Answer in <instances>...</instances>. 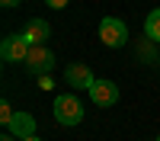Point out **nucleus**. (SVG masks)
Here are the masks:
<instances>
[{"instance_id": "obj_1", "label": "nucleus", "mask_w": 160, "mask_h": 141, "mask_svg": "<svg viewBox=\"0 0 160 141\" xmlns=\"http://www.w3.org/2000/svg\"><path fill=\"white\" fill-rule=\"evenodd\" d=\"M55 119L61 125H80V119H83V103H80L74 93H64L55 99Z\"/></svg>"}, {"instance_id": "obj_2", "label": "nucleus", "mask_w": 160, "mask_h": 141, "mask_svg": "<svg viewBox=\"0 0 160 141\" xmlns=\"http://www.w3.org/2000/svg\"><path fill=\"white\" fill-rule=\"evenodd\" d=\"M99 38H102L106 48H122L128 42V26L122 19H115V16H106L99 23Z\"/></svg>"}, {"instance_id": "obj_3", "label": "nucleus", "mask_w": 160, "mask_h": 141, "mask_svg": "<svg viewBox=\"0 0 160 141\" xmlns=\"http://www.w3.org/2000/svg\"><path fill=\"white\" fill-rule=\"evenodd\" d=\"M26 68H29L32 74L48 77V71L55 68V55H51L45 45H32V48H29V58H26Z\"/></svg>"}, {"instance_id": "obj_4", "label": "nucleus", "mask_w": 160, "mask_h": 141, "mask_svg": "<svg viewBox=\"0 0 160 141\" xmlns=\"http://www.w3.org/2000/svg\"><path fill=\"white\" fill-rule=\"evenodd\" d=\"M29 42H26V38L22 35H7L3 38V45H0V55H3V61H13V64H16V61H26V58H29Z\"/></svg>"}, {"instance_id": "obj_5", "label": "nucleus", "mask_w": 160, "mask_h": 141, "mask_svg": "<svg viewBox=\"0 0 160 141\" xmlns=\"http://www.w3.org/2000/svg\"><path fill=\"white\" fill-rule=\"evenodd\" d=\"M90 99L96 103V106H115L118 87H115L112 80H93V87H90Z\"/></svg>"}, {"instance_id": "obj_6", "label": "nucleus", "mask_w": 160, "mask_h": 141, "mask_svg": "<svg viewBox=\"0 0 160 141\" xmlns=\"http://www.w3.org/2000/svg\"><path fill=\"white\" fill-rule=\"evenodd\" d=\"M64 80L71 87H77V90H90L93 87V74H90L87 64H71V68L64 71Z\"/></svg>"}, {"instance_id": "obj_7", "label": "nucleus", "mask_w": 160, "mask_h": 141, "mask_svg": "<svg viewBox=\"0 0 160 141\" xmlns=\"http://www.w3.org/2000/svg\"><path fill=\"white\" fill-rule=\"evenodd\" d=\"M10 135L13 138H32L35 135V119H32V115L29 112H16V115H13V122H10Z\"/></svg>"}, {"instance_id": "obj_8", "label": "nucleus", "mask_w": 160, "mask_h": 141, "mask_svg": "<svg viewBox=\"0 0 160 141\" xmlns=\"http://www.w3.org/2000/svg\"><path fill=\"white\" fill-rule=\"evenodd\" d=\"M48 35H51V29H48L45 19H29V26H26V32H22V38L29 45H45Z\"/></svg>"}, {"instance_id": "obj_9", "label": "nucleus", "mask_w": 160, "mask_h": 141, "mask_svg": "<svg viewBox=\"0 0 160 141\" xmlns=\"http://www.w3.org/2000/svg\"><path fill=\"white\" fill-rule=\"evenodd\" d=\"M144 32H148L154 42H160V10L148 13V23H144Z\"/></svg>"}, {"instance_id": "obj_10", "label": "nucleus", "mask_w": 160, "mask_h": 141, "mask_svg": "<svg viewBox=\"0 0 160 141\" xmlns=\"http://www.w3.org/2000/svg\"><path fill=\"white\" fill-rule=\"evenodd\" d=\"M13 115H16V112H13V109H10V103L3 99V103H0V122H3V125L10 128V122H13Z\"/></svg>"}, {"instance_id": "obj_11", "label": "nucleus", "mask_w": 160, "mask_h": 141, "mask_svg": "<svg viewBox=\"0 0 160 141\" xmlns=\"http://www.w3.org/2000/svg\"><path fill=\"white\" fill-rule=\"evenodd\" d=\"M45 3H48V7H55V10H64L71 0H45Z\"/></svg>"}, {"instance_id": "obj_12", "label": "nucleus", "mask_w": 160, "mask_h": 141, "mask_svg": "<svg viewBox=\"0 0 160 141\" xmlns=\"http://www.w3.org/2000/svg\"><path fill=\"white\" fill-rule=\"evenodd\" d=\"M3 7H19V0H0Z\"/></svg>"}, {"instance_id": "obj_13", "label": "nucleus", "mask_w": 160, "mask_h": 141, "mask_svg": "<svg viewBox=\"0 0 160 141\" xmlns=\"http://www.w3.org/2000/svg\"><path fill=\"white\" fill-rule=\"evenodd\" d=\"M0 141H16V138H13V135H7V138H0Z\"/></svg>"}, {"instance_id": "obj_14", "label": "nucleus", "mask_w": 160, "mask_h": 141, "mask_svg": "<svg viewBox=\"0 0 160 141\" xmlns=\"http://www.w3.org/2000/svg\"><path fill=\"white\" fill-rule=\"evenodd\" d=\"M22 141H42V138H35V135H32V138H22Z\"/></svg>"}, {"instance_id": "obj_15", "label": "nucleus", "mask_w": 160, "mask_h": 141, "mask_svg": "<svg viewBox=\"0 0 160 141\" xmlns=\"http://www.w3.org/2000/svg\"><path fill=\"white\" fill-rule=\"evenodd\" d=\"M157 141H160V138H157Z\"/></svg>"}]
</instances>
